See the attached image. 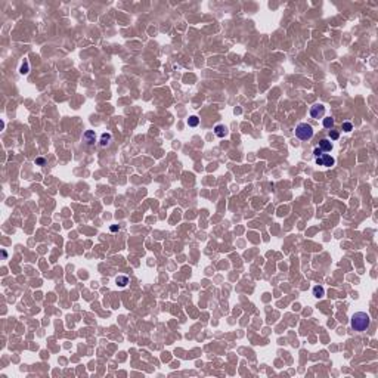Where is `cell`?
Masks as SVG:
<instances>
[{"label":"cell","instance_id":"obj_7","mask_svg":"<svg viewBox=\"0 0 378 378\" xmlns=\"http://www.w3.org/2000/svg\"><path fill=\"white\" fill-rule=\"evenodd\" d=\"M115 284L118 287H126L128 284V276H124V275H120L115 278Z\"/></svg>","mask_w":378,"mask_h":378},{"label":"cell","instance_id":"obj_9","mask_svg":"<svg viewBox=\"0 0 378 378\" xmlns=\"http://www.w3.org/2000/svg\"><path fill=\"white\" fill-rule=\"evenodd\" d=\"M111 139H112L111 133H102V136H101V146H106L111 142Z\"/></svg>","mask_w":378,"mask_h":378},{"label":"cell","instance_id":"obj_17","mask_svg":"<svg viewBox=\"0 0 378 378\" xmlns=\"http://www.w3.org/2000/svg\"><path fill=\"white\" fill-rule=\"evenodd\" d=\"M44 163H46V160L44 158H37L36 160V164H38V165H44Z\"/></svg>","mask_w":378,"mask_h":378},{"label":"cell","instance_id":"obj_8","mask_svg":"<svg viewBox=\"0 0 378 378\" xmlns=\"http://www.w3.org/2000/svg\"><path fill=\"white\" fill-rule=\"evenodd\" d=\"M214 133H216V136H217V137H225V134H226L225 126H222V124H217V126L214 127Z\"/></svg>","mask_w":378,"mask_h":378},{"label":"cell","instance_id":"obj_3","mask_svg":"<svg viewBox=\"0 0 378 378\" xmlns=\"http://www.w3.org/2000/svg\"><path fill=\"white\" fill-rule=\"evenodd\" d=\"M316 164L317 165H325V167H331V165L335 164V160L332 158L331 155H328V154H322L321 157H317L316 158Z\"/></svg>","mask_w":378,"mask_h":378},{"label":"cell","instance_id":"obj_11","mask_svg":"<svg viewBox=\"0 0 378 378\" xmlns=\"http://www.w3.org/2000/svg\"><path fill=\"white\" fill-rule=\"evenodd\" d=\"M323 127L325 128H332L334 127V118H323Z\"/></svg>","mask_w":378,"mask_h":378},{"label":"cell","instance_id":"obj_1","mask_svg":"<svg viewBox=\"0 0 378 378\" xmlns=\"http://www.w3.org/2000/svg\"><path fill=\"white\" fill-rule=\"evenodd\" d=\"M350 323H352V328L354 331H365L371 325V317L365 312H356L353 316H352Z\"/></svg>","mask_w":378,"mask_h":378},{"label":"cell","instance_id":"obj_4","mask_svg":"<svg viewBox=\"0 0 378 378\" xmlns=\"http://www.w3.org/2000/svg\"><path fill=\"white\" fill-rule=\"evenodd\" d=\"M325 114V106L322 104H316L310 108V115L312 118H321Z\"/></svg>","mask_w":378,"mask_h":378},{"label":"cell","instance_id":"obj_16","mask_svg":"<svg viewBox=\"0 0 378 378\" xmlns=\"http://www.w3.org/2000/svg\"><path fill=\"white\" fill-rule=\"evenodd\" d=\"M313 154H315V157H316V158H317V157H321V155H322L323 152H322V149H321V148H315V151H313Z\"/></svg>","mask_w":378,"mask_h":378},{"label":"cell","instance_id":"obj_14","mask_svg":"<svg viewBox=\"0 0 378 378\" xmlns=\"http://www.w3.org/2000/svg\"><path fill=\"white\" fill-rule=\"evenodd\" d=\"M27 73H28V62L25 61L22 64V67H21V74H27Z\"/></svg>","mask_w":378,"mask_h":378},{"label":"cell","instance_id":"obj_5","mask_svg":"<svg viewBox=\"0 0 378 378\" xmlns=\"http://www.w3.org/2000/svg\"><path fill=\"white\" fill-rule=\"evenodd\" d=\"M83 137H84L87 145H93L95 140H96V136H95V132H93V130H87V132L83 134Z\"/></svg>","mask_w":378,"mask_h":378},{"label":"cell","instance_id":"obj_12","mask_svg":"<svg viewBox=\"0 0 378 378\" xmlns=\"http://www.w3.org/2000/svg\"><path fill=\"white\" fill-rule=\"evenodd\" d=\"M198 123H200V118H198V117H195V115L189 117L188 124L191 126V127H195V126H198Z\"/></svg>","mask_w":378,"mask_h":378},{"label":"cell","instance_id":"obj_10","mask_svg":"<svg viewBox=\"0 0 378 378\" xmlns=\"http://www.w3.org/2000/svg\"><path fill=\"white\" fill-rule=\"evenodd\" d=\"M313 295H315L316 299H321V297H323V295H325V290H323L322 287H319V285H317V287L313 288Z\"/></svg>","mask_w":378,"mask_h":378},{"label":"cell","instance_id":"obj_15","mask_svg":"<svg viewBox=\"0 0 378 378\" xmlns=\"http://www.w3.org/2000/svg\"><path fill=\"white\" fill-rule=\"evenodd\" d=\"M352 127H353L352 123H344V124H343V130H344V132H350Z\"/></svg>","mask_w":378,"mask_h":378},{"label":"cell","instance_id":"obj_13","mask_svg":"<svg viewBox=\"0 0 378 378\" xmlns=\"http://www.w3.org/2000/svg\"><path fill=\"white\" fill-rule=\"evenodd\" d=\"M329 137H331L332 140H337L338 137H340V133L335 132V130H329Z\"/></svg>","mask_w":378,"mask_h":378},{"label":"cell","instance_id":"obj_18","mask_svg":"<svg viewBox=\"0 0 378 378\" xmlns=\"http://www.w3.org/2000/svg\"><path fill=\"white\" fill-rule=\"evenodd\" d=\"M111 231H112V232H117V231H118V226H111Z\"/></svg>","mask_w":378,"mask_h":378},{"label":"cell","instance_id":"obj_6","mask_svg":"<svg viewBox=\"0 0 378 378\" xmlns=\"http://www.w3.org/2000/svg\"><path fill=\"white\" fill-rule=\"evenodd\" d=\"M317 148H321L322 149V152H328V151H331L332 149V143L329 142L328 139H321L319 140V146Z\"/></svg>","mask_w":378,"mask_h":378},{"label":"cell","instance_id":"obj_2","mask_svg":"<svg viewBox=\"0 0 378 378\" xmlns=\"http://www.w3.org/2000/svg\"><path fill=\"white\" fill-rule=\"evenodd\" d=\"M295 136L301 140H309L313 136V128L307 123H300L299 126L295 127Z\"/></svg>","mask_w":378,"mask_h":378}]
</instances>
